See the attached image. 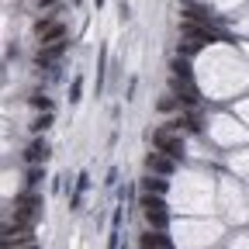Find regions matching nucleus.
<instances>
[{
  "instance_id": "f257e3e1",
  "label": "nucleus",
  "mask_w": 249,
  "mask_h": 249,
  "mask_svg": "<svg viewBox=\"0 0 249 249\" xmlns=\"http://www.w3.org/2000/svg\"><path fill=\"white\" fill-rule=\"evenodd\" d=\"M139 208H142V214H145V222H149V229H166L170 225V211H166V201H163V194H142V201H139Z\"/></svg>"
},
{
  "instance_id": "f03ea898",
  "label": "nucleus",
  "mask_w": 249,
  "mask_h": 249,
  "mask_svg": "<svg viewBox=\"0 0 249 249\" xmlns=\"http://www.w3.org/2000/svg\"><path fill=\"white\" fill-rule=\"evenodd\" d=\"M149 139H152V145L160 149V152L173 156V160H183V139H180V132H177V128L163 124V128H156V132H152Z\"/></svg>"
},
{
  "instance_id": "7ed1b4c3",
  "label": "nucleus",
  "mask_w": 249,
  "mask_h": 249,
  "mask_svg": "<svg viewBox=\"0 0 249 249\" xmlns=\"http://www.w3.org/2000/svg\"><path fill=\"white\" fill-rule=\"evenodd\" d=\"M38 214H42V197L38 194H18L14 197V222L18 225H35Z\"/></svg>"
},
{
  "instance_id": "20e7f679",
  "label": "nucleus",
  "mask_w": 249,
  "mask_h": 249,
  "mask_svg": "<svg viewBox=\"0 0 249 249\" xmlns=\"http://www.w3.org/2000/svg\"><path fill=\"white\" fill-rule=\"evenodd\" d=\"M35 35H38V45L62 42V38H66V24L55 21V18H38V21H35Z\"/></svg>"
},
{
  "instance_id": "39448f33",
  "label": "nucleus",
  "mask_w": 249,
  "mask_h": 249,
  "mask_svg": "<svg viewBox=\"0 0 249 249\" xmlns=\"http://www.w3.org/2000/svg\"><path fill=\"white\" fill-rule=\"evenodd\" d=\"M4 249H24V246H35V235H31V225H4Z\"/></svg>"
},
{
  "instance_id": "423d86ee",
  "label": "nucleus",
  "mask_w": 249,
  "mask_h": 249,
  "mask_svg": "<svg viewBox=\"0 0 249 249\" xmlns=\"http://www.w3.org/2000/svg\"><path fill=\"white\" fill-rule=\"evenodd\" d=\"M180 35H183V38H191V42H197V45H211V42H218V35L208 28V21H183V24H180Z\"/></svg>"
},
{
  "instance_id": "0eeeda50",
  "label": "nucleus",
  "mask_w": 249,
  "mask_h": 249,
  "mask_svg": "<svg viewBox=\"0 0 249 249\" xmlns=\"http://www.w3.org/2000/svg\"><path fill=\"white\" fill-rule=\"evenodd\" d=\"M66 49H70L66 38H62V42H52V45H42L38 55H35V66H38V70H52V66H59V59L66 55Z\"/></svg>"
},
{
  "instance_id": "6e6552de",
  "label": "nucleus",
  "mask_w": 249,
  "mask_h": 249,
  "mask_svg": "<svg viewBox=\"0 0 249 249\" xmlns=\"http://www.w3.org/2000/svg\"><path fill=\"white\" fill-rule=\"evenodd\" d=\"M145 170H149V173H160V177H170V173L177 170V160L156 149V152H149V156H145Z\"/></svg>"
},
{
  "instance_id": "1a4fd4ad",
  "label": "nucleus",
  "mask_w": 249,
  "mask_h": 249,
  "mask_svg": "<svg viewBox=\"0 0 249 249\" xmlns=\"http://www.w3.org/2000/svg\"><path fill=\"white\" fill-rule=\"evenodd\" d=\"M170 90L177 93V97H180L183 104H191V107L197 104V90H194L191 76H177V73H173V76H170Z\"/></svg>"
},
{
  "instance_id": "9d476101",
  "label": "nucleus",
  "mask_w": 249,
  "mask_h": 249,
  "mask_svg": "<svg viewBox=\"0 0 249 249\" xmlns=\"http://www.w3.org/2000/svg\"><path fill=\"white\" fill-rule=\"evenodd\" d=\"M49 156H52V149H49V142H45V139H35V142L24 149V160H28V163H35V166H42Z\"/></svg>"
},
{
  "instance_id": "9b49d317",
  "label": "nucleus",
  "mask_w": 249,
  "mask_h": 249,
  "mask_svg": "<svg viewBox=\"0 0 249 249\" xmlns=\"http://www.w3.org/2000/svg\"><path fill=\"white\" fill-rule=\"evenodd\" d=\"M139 249H170V239L163 235V229H149L145 235H139Z\"/></svg>"
},
{
  "instance_id": "f8f14e48",
  "label": "nucleus",
  "mask_w": 249,
  "mask_h": 249,
  "mask_svg": "<svg viewBox=\"0 0 249 249\" xmlns=\"http://www.w3.org/2000/svg\"><path fill=\"white\" fill-rule=\"evenodd\" d=\"M166 124H170V128H177V132H180V128H183V132H201V124H197L194 114H177V118L166 121Z\"/></svg>"
},
{
  "instance_id": "ddd939ff",
  "label": "nucleus",
  "mask_w": 249,
  "mask_h": 249,
  "mask_svg": "<svg viewBox=\"0 0 249 249\" xmlns=\"http://www.w3.org/2000/svg\"><path fill=\"white\" fill-rule=\"evenodd\" d=\"M142 187H145L149 194H166V187H170V183H166V177H160V173H149V177L142 180Z\"/></svg>"
},
{
  "instance_id": "4468645a",
  "label": "nucleus",
  "mask_w": 249,
  "mask_h": 249,
  "mask_svg": "<svg viewBox=\"0 0 249 249\" xmlns=\"http://www.w3.org/2000/svg\"><path fill=\"white\" fill-rule=\"evenodd\" d=\"M42 180H45V170L31 163V166H28V173H24V183H28V187H38Z\"/></svg>"
},
{
  "instance_id": "2eb2a0df",
  "label": "nucleus",
  "mask_w": 249,
  "mask_h": 249,
  "mask_svg": "<svg viewBox=\"0 0 249 249\" xmlns=\"http://www.w3.org/2000/svg\"><path fill=\"white\" fill-rule=\"evenodd\" d=\"M28 104L35 107V111H52V97H45V93H31Z\"/></svg>"
},
{
  "instance_id": "dca6fc26",
  "label": "nucleus",
  "mask_w": 249,
  "mask_h": 249,
  "mask_svg": "<svg viewBox=\"0 0 249 249\" xmlns=\"http://www.w3.org/2000/svg\"><path fill=\"white\" fill-rule=\"evenodd\" d=\"M35 132H45V128H52V111H38V118H35V124H31Z\"/></svg>"
},
{
  "instance_id": "f3484780",
  "label": "nucleus",
  "mask_w": 249,
  "mask_h": 249,
  "mask_svg": "<svg viewBox=\"0 0 249 249\" xmlns=\"http://www.w3.org/2000/svg\"><path fill=\"white\" fill-rule=\"evenodd\" d=\"M80 93H83V80L76 76V80L70 83V104H76V101H80Z\"/></svg>"
},
{
  "instance_id": "a211bd4d",
  "label": "nucleus",
  "mask_w": 249,
  "mask_h": 249,
  "mask_svg": "<svg viewBox=\"0 0 249 249\" xmlns=\"http://www.w3.org/2000/svg\"><path fill=\"white\" fill-rule=\"evenodd\" d=\"M173 73H177V76H191V66H187V59H173Z\"/></svg>"
},
{
  "instance_id": "6ab92c4d",
  "label": "nucleus",
  "mask_w": 249,
  "mask_h": 249,
  "mask_svg": "<svg viewBox=\"0 0 249 249\" xmlns=\"http://www.w3.org/2000/svg\"><path fill=\"white\" fill-rule=\"evenodd\" d=\"M87 187H90V177H87V173H80V177H76V191H73V194H83Z\"/></svg>"
},
{
  "instance_id": "aec40b11",
  "label": "nucleus",
  "mask_w": 249,
  "mask_h": 249,
  "mask_svg": "<svg viewBox=\"0 0 249 249\" xmlns=\"http://www.w3.org/2000/svg\"><path fill=\"white\" fill-rule=\"evenodd\" d=\"M104 183H107V187H114V183H118V170H107V180H104Z\"/></svg>"
},
{
  "instance_id": "412c9836",
  "label": "nucleus",
  "mask_w": 249,
  "mask_h": 249,
  "mask_svg": "<svg viewBox=\"0 0 249 249\" xmlns=\"http://www.w3.org/2000/svg\"><path fill=\"white\" fill-rule=\"evenodd\" d=\"M55 4H59V0H38V7H42V11H49V7H55Z\"/></svg>"
},
{
  "instance_id": "4be33fe9",
  "label": "nucleus",
  "mask_w": 249,
  "mask_h": 249,
  "mask_svg": "<svg viewBox=\"0 0 249 249\" xmlns=\"http://www.w3.org/2000/svg\"><path fill=\"white\" fill-rule=\"evenodd\" d=\"M93 4H97V7H104V4H107V0H93Z\"/></svg>"
},
{
  "instance_id": "5701e85b",
  "label": "nucleus",
  "mask_w": 249,
  "mask_h": 249,
  "mask_svg": "<svg viewBox=\"0 0 249 249\" xmlns=\"http://www.w3.org/2000/svg\"><path fill=\"white\" fill-rule=\"evenodd\" d=\"M24 249H38V246H24Z\"/></svg>"
}]
</instances>
